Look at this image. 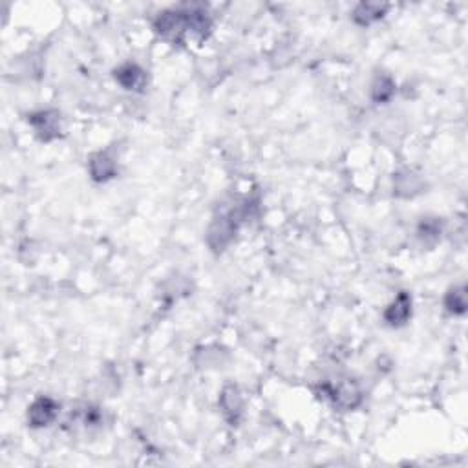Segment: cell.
Returning a JSON list of instances; mask_svg holds the SVG:
<instances>
[{"mask_svg": "<svg viewBox=\"0 0 468 468\" xmlns=\"http://www.w3.org/2000/svg\"><path fill=\"white\" fill-rule=\"evenodd\" d=\"M324 394L328 399H331V403H333L335 406L346 408V410L355 408L357 404L360 403V399H362L359 386L351 381H340L337 382V384H325Z\"/></svg>", "mask_w": 468, "mask_h": 468, "instance_id": "1", "label": "cell"}, {"mask_svg": "<svg viewBox=\"0 0 468 468\" xmlns=\"http://www.w3.org/2000/svg\"><path fill=\"white\" fill-rule=\"evenodd\" d=\"M30 125L33 126L37 135L43 141H50V139L59 138L61 134V113L55 110H43V112L31 113Z\"/></svg>", "mask_w": 468, "mask_h": 468, "instance_id": "2", "label": "cell"}, {"mask_svg": "<svg viewBox=\"0 0 468 468\" xmlns=\"http://www.w3.org/2000/svg\"><path fill=\"white\" fill-rule=\"evenodd\" d=\"M57 413H59V404L50 397H40L28 410V420L31 426L40 428V426H48L50 423H53Z\"/></svg>", "mask_w": 468, "mask_h": 468, "instance_id": "3", "label": "cell"}, {"mask_svg": "<svg viewBox=\"0 0 468 468\" xmlns=\"http://www.w3.org/2000/svg\"><path fill=\"white\" fill-rule=\"evenodd\" d=\"M116 81L125 90H141L147 84V74L143 68H139L134 62H126L116 69Z\"/></svg>", "mask_w": 468, "mask_h": 468, "instance_id": "4", "label": "cell"}, {"mask_svg": "<svg viewBox=\"0 0 468 468\" xmlns=\"http://www.w3.org/2000/svg\"><path fill=\"white\" fill-rule=\"evenodd\" d=\"M410 317H412V299L408 293H399L390 308L386 309L384 321L390 325H403Z\"/></svg>", "mask_w": 468, "mask_h": 468, "instance_id": "5", "label": "cell"}, {"mask_svg": "<svg viewBox=\"0 0 468 468\" xmlns=\"http://www.w3.org/2000/svg\"><path fill=\"white\" fill-rule=\"evenodd\" d=\"M90 174L96 182H106L116 174V161L108 154L99 152L90 160Z\"/></svg>", "mask_w": 468, "mask_h": 468, "instance_id": "6", "label": "cell"}, {"mask_svg": "<svg viewBox=\"0 0 468 468\" xmlns=\"http://www.w3.org/2000/svg\"><path fill=\"white\" fill-rule=\"evenodd\" d=\"M221 408H223V413L230 420H236V417L242 413V397H240L238 390L234 386L225 388L221 394Z\"/></svg>", "mask_w": 468, "mask_h": 468, "instance_id": "7", "label": "cell"}, {"mask_svg": "<svg viewBox=\"0 0 468 468\" xmlns=\"http://www.w3.org/2000/svg\"><path fill=\"white\" fill-rule=\"evenodd\" d=\"M386 11V6H379V4H360L359 8L355 9V13H353V18L359 22L360 26H369L375 21L382 18Z\"/></svg>", "mask_w": 468, "mask_h": 468, "instance_id": "8", "label": "cell"}, {"mask_svg": "<svg viewBox=\"0 0 468 468\" xmlns=\"http://www.w3.org/2000/svg\"><path fill=\"white\" fill-rule=\"evenodd\" d=\"M445 306L450 313L454 315H463L467 311V293H464V287H454L450 289V293L445 299Z\"/></svg>", "mask_w": 468, "mask_h": 468, "instance_id": "9", "label": "cell"}, {"mask_svg": "<svg viewBox=\"0 0 468 468\" xmlns=\"http://www.w3.org/2000/svg\"><path fill=\"white\" fill-rule=\"evenodd\" d=\"M395 91V84L390 77H379L373 84V99L377 103H386L390 101Z\"/></svg>", "mask_w": 468, "mask_h": 468, "instance_id": "10", "label": "cell"}]
</instances>
